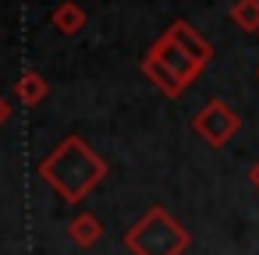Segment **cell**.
<instances>
[{"label": "cell", "mask_w": 259, "mask_h": 255, "mask_svg": "<svg viewBox=\"0 0 259 255\" xmlns=\"http://www.w3.org/2000/svg\"><path fill=\"white\" fill-rule=\"evenodd\" d=\"M36 174L61 202L75 206V202L89 198L96 184H103L107 163L100 152H93V145L82 135H68L54 152H47L39 160Z\"/></svg>", "instance_id": "cell-1"}, {"label": "cell", "mask_w": 259, "mask_h": 255, "mask_svg": "<svg viewBox=\"0 0 259 255\" xmlns=\"http://www.w3.org/2000/svg\"><path fill=\"white\" fill-rule=\"evenodd\" d=\"M146 54H149L167 75H174L181 89L195 85V78H199V75L206 71V64L213 61V46H209L206 36H199L185 18L170 22L167 32H163Z\"/></svg>", "instance_id": "cell-2"}, {"label": "cell", "mask_w": 259, "mask_h": 255, "mask_svg": "<svg viewBox=\"0 0 259 255\" xmlns=\"http://www.w3.org/2000/svg\"><path fill=\"white\" fill-rule=\"evenodd\" d=\"M188 244H192L188 230L163 206H149L124 230V248L132 255H185Z\"/></svg>", "instance_id": "cell-3"}, {"label": "cell", "mask_w": 259, "mask_h": 255, "mask_svg": "<svg viewBox=\"0 0 259 255\" xmlns=\"http://www.w3.org/2000/svg\"><path fill=\"white\" fill-rule=\"evenodd\" d=\"M192 131H195L209 149H224V145L241 131V117H238L224 99H209V103L192 117Z\"/></svg>", "instance_id": "cell-4"}, {"label": "cell", "mask_w": 259, "mask_h": 255, "mask_svg": "<svg viewBox=\"0 0 259 255\" xmlns=\"http://www.w3.org/2000/svg\"><path fill=\"white\" fill-rule=\"evenodd\" d=\"M68 237H71V244L75 248H93V244H100V237H103V223H100V216H93V213H75L71 220H68Z\"/></svg>", "instance_id": "cell-5"}, {"label": "cell", "mask_w": 259, "mask_h": 255, "mask_svg": "<svg viewBox=\"0 0 259 255\" xmlns=\"http://www.w3.org/2000/svg\"><path fill=\"white\" fill-rule=\"evenodd\" d=\"M50 25L61 32V36H75L85 29V11L82 4H75V0H61V4L50 11Z\"/></svg>", "instance_id": "cell-6"}, {"label": "cell", "mask_w": 259, "mask_h": 255, "mask_svg": "<svg viewBox=\"0 0 259 255\" xmlns=\"http://www.w3.org/2000/svg\"><path fill=\"white\" fill-rule=\"evenodd\" d=\"M15 96H18L25 107H39V103L50 96V85H47V78H43L39 71L25 68V71L18 75V82H15Z\"/></svg>", "instance_id": "cell-7"}, {"label": "cell", "mask_w": 259, "mask_h": 255, "mask_svg": "<svg viewBox=\"0 0 259 255\" xmlns=\"http://www.w3.org/2000/svg\"><path fill=\"white\" fill-rule=\"evenodd\" d=\"M139 68H142V75H146V78H149V82H153V85L167 96V99H181V96H185V89L178 85V78H174V75H167V71H163V68L149 57V54L139 61Z\"/></svg>", "instance_id": "cell-8"}, {"label": "cell", "mask_w": 259, "mask_h": 255, "mask_svg": "<svg viewBox=\"0 0 259 255\" xmlns=\"http://www.w3.org/2000/svg\"><path fill=\"white\" fill-rule=\"evenodd\" d=\"M231 22H234L241 32H255V36H259V0H234Z\"/></svg>", "instance_id": "cell-9"}, {"label": "cell", "mask_w": 259, "mask_h": 255, "mask_svg": "<svg viewBox=\"0 0 259 255\" xmlns=\"http://www.w3.org/2000/svg\"><path fill=\"white\" fill-rule=\"evenodd\" d=\"M8 121H11V103H8L4 96H0V128H4Z\"/></svg>", "instance_id": "cell-10"}, {"label": "cell", "mask_w": 259, "mask_h": 255, "mask_svg": "<svg viewBox=\"0 0 259 255\" xmlns=\"http://www.w3.org/2000/svg\"><path fill=\"white\" fill-rule=\"evenodd\" d=\"M248 184H252V188H259V160H255V167L248 170Z\"/></svg>", "instance_id": "cell-11"}, {"label": "cell", "mask_w": 259, "mask_h": 255, "mask_svg": "<svg viewBox=\"0 0 259 255\" xmlns=\"http://www.w3.org/2000/svg\"><path fill=\"white\" fill-rule=\"evenodd\" d=\"M255 78H259V68H255Z\"/></svg>", "instance_id": "cell-12"}]
</instances>
